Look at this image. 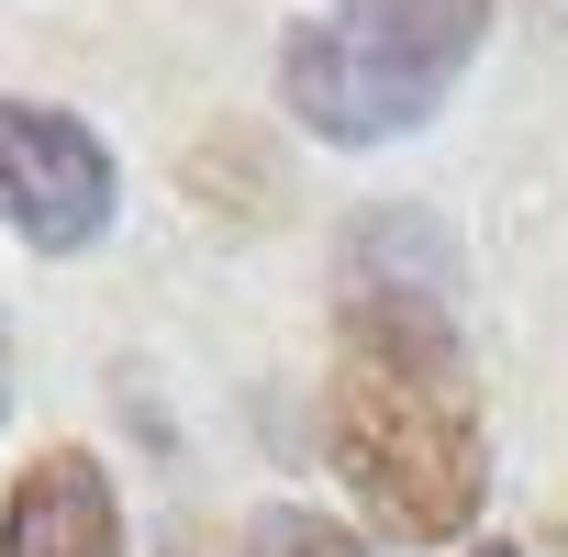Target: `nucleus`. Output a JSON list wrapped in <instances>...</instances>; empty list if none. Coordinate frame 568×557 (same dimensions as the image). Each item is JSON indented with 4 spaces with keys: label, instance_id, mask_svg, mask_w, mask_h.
I'll use <instances>...</instances> for the list:
<instances>
[{
    "label": "nucleus",
    "instance_id": "423d86ee",
    "mask_svg": "<svg viewBox=\"0 0 568 557\" xmlns=\"http://www.w3.org/2000/svg\"><path fill=\"white\" fill-rule=\"evenodd\" d=\"M0 413H12V335H0Z\"/></svg>",
    "mask_w": 568,
    "mask_h": 557
},
{
    "label": "nucleus",
    "instance_id": "f03ea898",
    "mask_svg": "<svg viewBox=\"0 0 568 557\" xmlns=\"http://www.w3.org/2000/svg\"><path fill=\"white\" fill-rule=\"evenodd\" d=\"M490 34V0H324L278 45V101L324 145H402L424 134Z\"/></svg>",
    "mask_w": 568,
    "mask_h": 557
},
{
    "label": "nucleus",
    "instance_id": "39448f33",
    "mask_svg": "<svg viewBox=\"0 0 568 557\" xmlns=\"http://www.w3.org/2000/svg\"><path fill=\"white\" fill-rule=\"evenodd\" d=\"M256 557H379V546H357V535L324 524V513H267V524H256Z\"/></svg>",
    "mask_w": 568,
    "mask_h": 557
},
{
    "label": "nucleus",
    "instance_id": "0eeeda50",
    "mask_svg": "<svg viewBox=\"0 0 568 557\" xmlns=\"http://www.w3.org/2000/svg\"><path fill=\"white\" fill-rule=\"evenodd\" d=\"M468 557H524V546H468Z\"/></svg>",
    "mask_w": 568,
    "mask_h": 557
},
{
    "label": "nucleus",
    "instance_id": "7ed1b4c3",
    "mask_svg": "<svg viewBox=\"0 0 568 557\" xmlns=\"http://www.w3.org/2000/svg\"><path fill=\"white\" fill-rule=\"evenodd\" d=\"M112 201H123L112 145H101L79 112H57V101H0V223H12L23 245L79 256V245L112 234Z\"/></svg>",
    "mask_w": 568,
    "mask_h": 557
},
{
    "label": "nucleus",
    "instance_id": "20e7f679",
    "mask_svg": "<svg viewBox=\"0 0 568 557\" xmlns=\"http://www.w3.org/2000/svg\"><path fill=\"white\" fill-rule=\"evenodd\" d=\"M0 557H123V490L90 446L23 457V479L0 490Z\"/></svg>",
    "mask_w": 568,
    "mask_h": 557
},
{
    "label": "nucleus",
    "instance_id": "f257e3e1",
    "mask_svg": "<svg viewBox=\"0 0 568 557\" xmlns=\"http://www.w3.org/2000/svg\"><path fill=\"white\" fill-rule=\"evenodd\" d=\"M357 256H379V278H346L335 302L324 457L390 546H457L490 502V435H479V379L446 313V278L390 267L379 234H357Z\"/></svg>",
    "mask_w": 568,
    "mask_h": 557
}]
</instances>
